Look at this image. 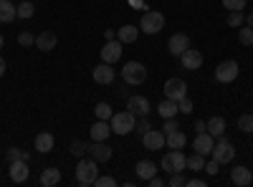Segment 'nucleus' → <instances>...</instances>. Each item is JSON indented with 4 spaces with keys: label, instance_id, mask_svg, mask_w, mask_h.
<instances>
[{
    "label": "nucleus",
    "instance_id": "1",
    "mask_svg": "<svg viewBox=\"0 0 253 187\" xmlns=\"http://www.w3.org/2000/svg\"><path fill=\"white\" fill-rule=\"evenodd\" d=\"M96 159L94 157H81L79 159V164H76V182L81 185V187H91L94 185V180L99 177V167H96Z\"/></svg>",
    "mask_w": 253,
    "mask_h": 187
},
{
    "label": "nucleus",
    "instance_id": "2",
    "mask_svg": "<svg viewBox=\"0 0 253 187\" xmlns=\"http://www.w3.org/2000/svg\"><path fill=\"white\" fill-rule=\"evenodd\" d=\"M122 78H124V84H129V86H142L147 81V69L139 61H126L124 69H122Z\"/></svg>",
    "mask_w": 253,
    "mask_h": 187
},
{
    "label": "nucleus",
    "instance_id": "3",
    "mask_svg": "<svg viewBox=\"0 0 253 187\" xmlns=\"http://www.w3.org/2000/svg\"><path fill=\"white\" fill-rule=\"evenodd\" d=\"M109 124H112V134H122V137H124V134L134 132L137 116H134L132 112H117V114H112Z\"/></svg>",
    "mask_w": 253,
    "mask_h": 187
},
{
    "label": "nucleus",
    "instance_id": "4",
    "mask_svg": "<svg viewBox=\"0 0 253 187\" xmlns=\"http://www.w3.org/2000/svg\"><path fill=\"white\" fill-rule=\"evenodd\" d=\"M162 170L167 175H172V172H185L187 170V157L182 154V150H170L165 157H162Z\"/></svg>",
    "mask_w": 253,
    "mask_h": 187
},
{
    "label": "nucleus",
    "instance_id": "5",
    "mask_svg": "<svg viewBox=\"0 0 253 187\" xmlns=\"http://www.w3.org/2000/svg\"><path fill=\"white\" fill-rule=\"evenodd\" d=\"M165 28V15L160 10H147L139 20V31H144L147 36H155Z\"/></svg>",
    "mask_w": 253,
    "mask_h": 187
},
{
    "label": "nucleus",
    "instance_id": "6",
    "mask_svg": "<svg viewBox=\"0 0 253 187\" xmlns=\"http://www.w3.org/2000/svg\"><path fill=\"white\" fill-rule=\"evenodd\" d=\"M241 74V66L238 61L228 58V61H220V64L215 66V81H220V84H230V81H236Z\"/></svg>",
    "mask_w": 253,
    "mask_h": 187
},
{
    "label": "nucleus",
    "instance_id": "7",
    "mask_svg": "<svg viewBox=\"0 0 253 187\" xmlns=\"http://www.w3.org/2000/svg\"><path fill=\"white\" fill-rule=\"evenodd\" d=\"M210 157H213L215 162H220V164H228V162H233L236 150H233V144H230L225 137H218V142H215L213 152H210Z\"/></svg>",
    "mask_w": 253,
    "mask_h": 187
},
{
    "label": "nucleus",
    "instance_id": "8",
    "mask_svg": "<svg viewBox=\"0 0 253 187\" xmlns=\"http://www.w3.org/2000/svg\"><path fill=\"white\" fill-rule=\"evenodd\" d=\"M187 96V84L182 78L172 76V78H167L165 81V99H172V101H180Z\"/></svg>",
    "mask_w": 253,
    "mask_h": 187
},
{
    "label": "nucleus",
    "instance_id": "9",
    "mask_svg": "<svg viewBox=\"0 0 253 187\" xmlns=\"http://www.w3.org/2000/svg\"><path fill=\"white\" fill-rule=\"evenodd\" d=\"M122 40L119 38H114V40H107V43H104V48H101V61L104 64H117V61L122 58Z\"/></svg>",
    "mask_w": 253,
    "mask_h": 187
},
{
    "label": "nucleus",
    "instance_id": "10",
    "mask_svg": "<svg viewBox=\"0 0 253 187\" xmlns=\"http://www.w3.org/2000/svg\"><path fill=\"white\" fill-rule=\"evenodd\" d=\"M150 99L147 96H139V94H134V96H129V101H126V112H132L137 119L139 116H147L150 114Z\"/></svg>",
    "mask_w": 253,
    "mask_h": 187
},
{
    "label": "nucleus",
    "instance_id": "11",
    "mask_svg": "<svg viewBox=\"0 0 253 187\" xmlns=\"http://www.w3.org/2000/svg\"><path fill=\"white\" fill-rule=\"evenodd\" d=\"M86 154L94 157L96 162H109L114 152L107 142H91V144H86Z\"/></svg>",
    "mask_w": 253,
    "mask_h": 187
},
{
    "label": "nucleus",
    "instance_id": "12",
    "mask_svg": "<svg viewBox=\"0 0 253 187\" xmlns=\"http://www.w3.org/2000/svg\"><path fill=\"white\" fill-rule=\"evenodd\" d=\"M213 147H215V137L208 134V132H198V137L193 139V150L203 157H208L210 152H213Z\"/></svg>",
    "mask_w": 253,
    "mask_h": 187
},
{
    "label": "nucleus",
    "instance_id": "13",
    "mask_svg": "<svg viewBox=\"0 0 253 187\" xmlns=\"http://www.w3.org/2000/svg\"><path fill=\"white\" fill-rule=\"evenodd\" d=\"M91 76H94V81H96L99 86H109L112 81H114V76H117V71L112 69V64H104V61H101L99 66H94V74Z\"/></svg>",
    "mask_w": 253,
    "mask_h": 187
},
{
    "label": "nucleus",
    "instance_id": "14",
    "mask_svg": "<svg viewBox=\"0 0 253 187\" xmlns=\"http://www.w3.org/2000/svg\"><path fill=\"white\" fill-rule=\"evenodd\" d=\"M142 144L150 152H157V150H165V132L160 129H150L147 134H142Z\"/></svg>",
    "mask_w": 253,
    "mask_h": 187
},
{
    "label": "nucleus",
    "instance_id": "15",
    "mask_svg": "<svg viewBox=\"0 0 253 187\" xmlns=\"http://www.w3.org/2000/svg\"><path fill=\"white\" fill-rule=\"evenodd\" d=\"M8 175H10V180L13 182H26L28 180V159H15V162H10L8 164Z\"/></svg>",
    "mask_w": 253,
    "mask_h": 187
},
{
    "label": "nucleus",
    "instance_id": "16",
    "mask_svg": "<svg viewBox=\"0 0 253 187\" xmlns=\"http://www.w3.org/2000/svg\"><path fill=\"white\" fill-rule=\"evenodd\" d=\"M230 182H233L236 187H251V182H253V170H248V167H233L230 170Z\"/></svg>",
    "mask_w": 253,
    "mask_h": 187
},
{
    "label": "nucleus",
    "instance_id": "17",
    "mask_svg": "<svg viewBox=\"0 0 253 187\" xmlns=\"http://www.w3.org/2000/svg\"><path fill=\"white\" fill-rule=\"evenodd\" d=\"M180 61H182V69H187V71H198V69L203 66V53L195 51V48H187V51L180 56Z\"/></svg>",
    "mask_w": 253,
    "mask_h": 187
},
{
    "label": "nucleus",
    "instance_id": "18",
    "mask_svg": "<svg viewBox=\"0 0 253 187\" xmlns=\"http://www.w3.org/2000/svg\"><path fill=\"white\" fill-rule=\"evenodd\" d=\"M167 48H170L172 56L180 58V56L190 48V38H187V33H175V36L170 38V43H167Z\"/></svg>",
    "mask_w": 253,
    "mask_h": 187
},
{
    "label": "nucleus",
    "instance_id": "19",
    "mask_svg": "<svg viewBox=\"0 0 253 187\" xmlns=\"http://www.w3.org/2000/svg\"><path fill=\"white\" fill-rule=\"evenodd\" d=\"M134 172H137V180L150 182V180L157 175V164H155V162H150V159H142V162H137Z\"/></svg>",
    "mask_w": 253,
    "mask_h": 187
},
{
    "label": "nucleus",
    "instance_id": "20",
    "mask_svg": "<svg viewBox=\"0 0 253 187\" xmlns=\"http://www.w3.org/2000/svg\"><path fill=\"white\" fill-rule=\"evenodd\" d=\"M53 147H56V137H53L51 132H41V134H36V150H38L41 154L53 152Z\"/></svg>",
    "mask_w": 253,
    "mask_h": 187
},
{
    "label": "nucleus",
    "instance_id": "21",
    "mask_svg": "<svg viewBox=\"0 0 253 187\" xmlns=\"http://www.w3.org/2000/svg\"><path fill=\"white\" fill-rule=\"evenodd\" d=\"M56 43H58V38H56V33L53 31H43V33H38L36 36V48H41V51H53L56 48Z\"/></svg>",
    "mask_w": 253,
    "mask_h": 187
},
{
    "label": "nucleus",
    "instance_id": "22",
    "mask_svg": "<svg viewBox=\"0 0 253 187\" xmlns=\"http://www.w3.org/2000/svg\"><path fill=\"white\" fill-rule=\"evenodd\" d=\"M109 134H112V124L104 121V119H99L91 127V142H107Z\"/></svg>",
    "mask_w": 253,
    "mask_h": 187
},
{
    "label": "nucleus",
    "instance_id": "23",
    "mask_svg": "<svg viewBox=\"0 0 253 187\" xmlns=\"http://www.w3.org/2000/svg\"><path fill=\"white\" fill-rule=\"evenodd\" d=\"M18 18V5H13L10 0H0V23H13Z\"/></svg>",
    "mask_w": 253,
    "mask_h": 187
},
{
    "label": "nucleus",
    "instance_id": "24",
    "mask_svg": "<svg viewBox=\"0 0 253 187\" xmlns=\"http://www.w3.org/2000/svg\"><path fill=\"white\" fill-rule=\"evenodd\" d=\"M165 144H167V150H182L187 144V137H185V132L175 129L170 134H165Z\"/></svg>",
    "mask_w": 253,
    "mask_h": 187
},
{
    "label": "nucleus",
    "instance_id": "25",
    "mask_svg": "<svg viewBox=\"0 0 253 187\" xmlns=\"http://www.w3.org/2000/svg\"><path fill=\"white\" fill-rule=\"evenodd\" d=\"M157 114H160L162 119H172V116H177V114H180V109H177V101H172V99H165V101H160Z\"/></svg>",
    "mask_w": 253,
    "mask_h": 187
},
{
    "label": "nucleus",
    "instance_id": "26",
    "mask_svg": "<svg viewBox=\"0 0 253 187\" xmlns=\"http://www.w3.org/2000/svg\"><path fill=\"white\" fill-rule=\"evenodd\" d=\"M61 182V170L58 167H46L41 172V185L43 187H56Z\"/></svg>",
    "mask_w": 253,
    "mask_h": 187
},
{
    "label": "nucleus",
    "instance_id": "27",
    "mask_svg": "<svg viewBox=\"0 0 253 187\" xmlns=\"http://www.w3.org/2000/svg\"><path fill=\"white\" fill-rule=\"evenodd\" d=\"M117 38L122 40V43H134V40L139 38V28L126 23V26H122V28L117 31Z\"/></svg>",
    "mask_w": 253,
    "mask_h": 187
},
{
    "label": "nucleus",
    "instance_id": "28",
    "mask_svg": "<svg viewBox=\"0 0 253 187\" xmlns=\"http://www.w3.org/2000/svg\"><path fill=\"white\" fill-rule=\"evenodd\" d=\"M208 134H213L215 139L225 134V119L223 116H210L208 119Z\"/></svg>",
    "mask_w": 253,
    "mask_h": 187
},
{
    "label": "nucleus",
    "instance_id": "29",
    "mask_svg": "<svg viewBox=\"0 0 253 187\" xmlns=\"http://www.w3.org/2000/svg\"><path fill=\"white\" fill-rule=\"evenodd\" d=\"M238 43H241V46H246V48H248V46H253V28H251V26H246V23H243V26L238 28Z\"/></svg>",
    "mask_w": 253,
    "mask_h": 187
},
{
    "label": "nucleus",
    "instance_id": "30",
    "mask_svg": "<svg viewBox=\"0 0 253 187\" xmlns=\"http://www.w3.org/2000/svg\"><path fill=\"white\" fill-rule=\"evenodd\" d=\"M94 114H96V119L109 121V119H112V114H114V109L109 107L107 101H101V104H96V107H94Z\"/></svg>",
    "mask_w": 253,
    "mask_h": 187
},
{
    "label": "nucleus",
    "instance_id": "31",
    "mask_svg": "<svg viewBox=\"0 0 253 187\" xmlns=\"http://www.w3.org/2000/svg\"><path fill=\"white\" fill-rule=\"evenodd\" d=\"M243 23H246L243 10H230V13H228V26H230V28H241Z\"/></svg>",
    "mask_w": 253,
    "mask_h": 187
},
{
    "label": "nucleus",
    "instance_id": "32",
    "mask_svg": "<svg viewBox=\"0 0 253 187\" xmlns=\"http://www.w3.org/2000/svg\"><path fill=\"white\" fill-rule=\"evenodd\" d=\"M238 129H241V132H246V134H251V132H253V112H251V114H241V116H238Z\"/></svg>",
    "mask_w": 253,
    "mask_h": 187
},
{
    "label": "nucleus",
    "instance_id": "33",
    "mask_svg": "<svg viewBox=\"0 0 253 187\" xmlns=\"http://www.w3.org/2000/svg\"><path fill=\"white\" fill-rule=\"evenodd\" d=\"M187 167H190V170H195V172H203V167H205V157L195 152L193 157H187Z\"/></svg>",
    "mask_w": 253,
    "mask_h": 187
},
{
    "label": "nucleus",
    "instance_id": "34",
    "mask_svg": "<svg viewBox=\"0 0 253 187\" xmlns=\"http://www.w3.org/2000/svg\"><path fill=\"white\" fill-rule=\"evenodd\" d=\"M33 13H36V5L31 3V0H26V3H20L18 5V18H33Z\"/></svg>",
    "mask_w": 253,
    "mask_h": 187
},
{
    "label": "nucleus",
    "instance_id": "35",
    "mask_svg": "<svg viewBox=\"0 0 253 187\" xmlns=\"http://www.w3.org/2000/svg\"><path fill=\"white\" fill-rule=\"evenodd\" d=\"M152 129V124H150V119H147V116H139V121L134 124V132L142 137V134H147V132H150Z\"/></svg>",
    "mask_w": 253,
    "mask_h": 187
},
{
    "label": "nucleus",
    "instance_id": "36",
    "mask_svg": "<svg viewBox=\"0 0 253 187\" xmlns=\"http://www.w3.org/2000/svg\"><path fill=\"white\" fill-rule=\"evenodd\" d=\"M18 43L26 46V48H28V46H36V36L28 33V31H23V33H18Z\"/></svg>",
    "mask_w": 253,
    "mask_h": 187
},
{
    "label": "nucleus",
    "instance_id": "37",
    "mask_svg": "<svg viewBox=\"0 0 253 187\" xmlns=\"http://www.w3.org/2000/svg\"><path fill=\"white\" fill-rule=\"evenodd\" d=\"M248 5V0H223V8L228 10H243Z\"/></svg>",
    "mask_w": 253,
    "mask_h": 187
},
{
    "label": "nucleus",
    "instance_id": "38",
    "mask_svg": "<svg viewBox=\"0 0 253 187\" xmlns=\"http://www.w3.org/2000/svg\"><path fill=\"white\" fill-rule=\"evenodd\" d=\"M15 159H23V150H18V147H8L5 150V162H15Z\"/></svg>",
    "mask_w": 253,
    "mask_h": 187
},
{
    "label": "nucleus",
    "instance_id": "39",
    "mask_svg": "<svg viewBox=\"0 0 253 187\" xmlns=\"http://www.w3.org/2000/svg\"><path fill=\"white\" fill-rule=\"evenodd\" d=\"M167 185H170V187H185V185H187V180L182 177V172H172V175H170V180H167Z\"/></svg>",
    "mask_w": 253,
    "mask_h": 187
},
{
    "label": "nucleus",
    "instance_id": "40",
    "mask_svg": "<svg viewBox=\"0 0 253 187\" xmlns=\"http://www.w3.org/2000/svg\"><path fill=\"white\" fill-rule=\"evenodd\" d=\"M71 154L81 159L84 154H86V144H84V142H79V139H76V142H71Z\"/></svg>",
    "mask_w": 253,
    "mask_h": 187
},
{
    "label": "nucleus",
    "instance_id": "41",
    "mask_svg": "<svg viewBox=\"0 0 253 187\" xmlns=\"http://www.w3.org/2000/svg\"><path fill=\"white\" fill-rule=\"evenodd\" d=\"M94 185H96V187H117V180L109 177V175H104V177H96Z\"/></svg>",
    "mask_w": 253,
    "mask_h": 187
},
{
    "label": "nucleus",
    "instance_id": "42",
    "mask_svg": "<svg viewBox=\"0 0 253 187\" xmlns=\"http://www.w3.org/2000/svg\"><path fill=\"white\" fill-rule=\"evenodd\" d=\"M203 172H208V175H218V172H220V162H215L213 157H210V162H205Z\"/></svg>",
    "mask_w": 253,
    "mask_h": 187
},
{
    "label": "nucleus",
    "instance_id": "43",
    "mask_svg": "<svg viewBox=\"0 0 253 187\" xmlns=\"http://www.w3.org/2000/svg\"><path fill=\"white\" fill-rule=\"evenodd\" d=\"M177 109H180V114H193V101H190L187 96L180 99V101H177Z\"/></svg>",
    "mask_w": 253,
    "mask_h": 187
},
{
    "label": "nucleus",
    "instance_id": "44",
    "mask_svg": "<svg viewBox=\"0 0 253 187\" xmlns=\"http://www.w3.org/2000/svg\"><path fill=\"white\" fill-rule=\"evenodd\" d=\"M175 129H180L177 119H175V116H172V119H165V127H162V132H165V134H170V132H175Z\"/></svg>",
    "mask_w": 253,
    "mask_h": 187
},
{
    "label": "nucleus",
    "instance_id": "45",
    "mask_svg": "<svg viewBox=\"0 0 253 187\" xmlns=\"http://www.w3.org/2000/svg\"><path fill=\"white\" fill-rule=\"evenodd\" d=\"M203 185H205V182H203L200 177H195V180H187V185H185V187H203Z\"/></svg>",
    "mask_w": 253,
    "mask_h": 187
},
{
    "label": "nucleus",
    "instance_id": "46",
    "mask_svg": "<svg viewBox=\"0 0 253 187\" xmlns=\"http://www.w3.org/2000/svg\"><path fill=\"white\" fill-rule=\"evenodd\" d=\"M195 132H208V121H195Z\"/></svg>",
    "mask_w": 253,
    "mask_h": 187
},
{
    "label": "nucleus",
    "instance_id": "47",
    "mask_svg": "<svg viewBox=\"0 0 253 187\" xmlns=\"http://www.w3.org/2000/svg\"><path fill=\"white\" fill-rule=\"evenodd\" d=\"M150 185H152V187H162V185H165V180H162V177H157V175H155V177H152V180H150Z\"/></svg>",
    "mask_w": 253,
    "mask_h": 187
},
{
    "label": "nucleus",
    "instance_id": "48",
    "mask_svg": "<svg viewBox=\"0 0 253 187\" xmlns=\"http://www.w3.org/2000/svg\"><path fill=\"white\" fill-rule=\"evenodd\" d=\"M104 38H107V40H114V38H117V33H114V31H107V33H104Z\"/></svg>",
    "mask_w": 253,
    "mask_h": 187
},
{
    "label": "nucleus",
    "instance_id": "49",
    "mask_svg": "<svg viewBox=\"0 0 253 187\" xmlns=\"http://www.w3.org/2000/svg\"><path fill=\"white\" fill-rule=\"evenodd\" d=\"M3 74H5V58L0 56V76H3Z\"/></svg>",
    "mask_w": 253,
    "mask_h": 187
},
{
    "label": "nucleus",
    "instance_id": "50",
    "mask_svg": "<svg viewBox=\"0 0 253 187\" xmlns=\"http://www.w3.org/2000/svg\"><path fill=\"white\" fill-rule=\"evenodd\" d=\"M246 26H251V28H253V13H251V15L246 18Z\"/></svg>",
    "mask_w": 253,
    "mask_h": 187
},
{
    "label": "nucleus",
    "instance_id": "51",
    "mask_svg": "<svg viewBox=\"0 0 253 187\" xmlns=\"http://www.w3.org/2000/svg\"><path fill=\"white\" fill-rule=\"evenodd\" d=\"M5 46V40H3V36H0V48H3Z\"/></svg>",
    "mask_w": 253,
    "mask_h": 187
},
{
    "label": "nucleus",
    "instance_id": "52",
    "mask_svg": "<svg viewBox=\"0 0 253 187\" xmlns=\"http://www.w3.org/2000/svg\"><path fill=\"white\" fill-rule=\"evenodd\" d=\"M251 170H253V167H251Z\"/></svg>",
    "mask_w": 253,
    "mask_h": 187
}]
</instances>
